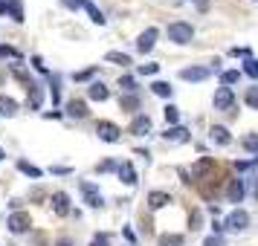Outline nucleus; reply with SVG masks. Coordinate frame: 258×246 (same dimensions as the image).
<instances>
[{
  "mask_svg": "<svg viewBox=\"0 0 258 246\" xmlns=\"http://www.w3.org/2000/svg\"><path fill=\"white\" fill-rule=\"evenodd\" d=\"M168 38H171L174 44H188V41L195 38V29H191V24H186V21H174V24H168Z\"/></svg>",
  "mask_w": 258,
  "mask_h": 246,
  "instance_id": "obj_1",
  "label": "nucleus"
},
{
  "mask_svg": "<svg viewBox=\"0 0 258 246\" xmlns=\"http://www.w3.org/2000/svg\"><path fill=\"white\" fill-rule=\"evenodd\" d=\"M6 226H9V232L24 234V232H29V229H32V217H29V211H15V214H9Z\"/></svg>",
  "mask_w": 258,
  "mask_h": 246,
  "instance_id": "obj_2",
  "label": "nucleus"
},
{
  "mask_svg": "<svg viewBox=\"0 0 258 246\" xmlns=\"http://www.w3.org/2000/svg\"><path fill=\"white\" fill-rule=\"evenodd\" d=\"M209 171H215V159H212V156H203V159H198V162L191 165V174H188V180H191V183H203Z\"/></svg>",
  "mask_w": 258,
  "mask_h": 246,
  "instance_id": "obj_3",
  "label": "nucleus"
},
{
  "mask_svg": "<svg viewBox=\"0 0 258 246\" xmlns=\"http://www.w3.org/2000/svg\"><path fill=\"white\" fill-rule=\"evenodd\" d=\"M232 105H235L232 87H218L215 90V110H232Z\"/></svg>",
  "mask_w": 258,
  "mask_h": 246,
  "instance_id": "obj_4",
  "label": "nucleus"
},
{
  "mask_svg": "<svg viewBox=\"0 0 258 246\" xmlns=\"http://www.w3.org/2000/svg\"><path fill=\"white\" fill-rule=\"evenodd\" d=\"M96 133H99V139H105V142H119V136H122V130L113 122H99L96 125Z\"/></svg>",
  "mask_w": 258,
  "mask_h": 246,
  "instance_id": "obj_5",
  "label": "nucleus"
},
{
  "mask_svg": "<svg viewBox=\"0 0 258 246\" xmlns=\"http://www.w3.org/2000/svg\"><path fill=\"white\" fill-rule=\"evenodd\" d=\"M49 203H52V211H55L58 217H67V214H70V194H64V191H55Z\"/></svg>",
  "mask_w": 258,
  "mask_h": 246,
  "instance_id": "obj_6",
  "label": "nucleus"
},
{
  "mask_svg": "<svg viewBox=\"0 0 258 246\" xmlns=\"http://www.w3.org/2000/svg\"><path fill=\"white\" fill-rule=\"evenodd\" d=\"M249 226V214H246L244 209H235L229 217H226V229H235V232H241V229H246Z\"/></svg>",
  "mask_w": 258,
  "mask_h": 246,
  "instance_id": "obj_7",
  "label": "nucleus"
},
{
  "mask_svg": "<svg viewBox=\"0 0 258 246\" xmlns=\"http://www.w3.org/2000/svg\"><path fill=\"white\" fill-rule=\"evenodd\" d=\"M209 67H186V70H180V78L183 81H203V78H209Z\"/></svg>",
  "mask_w": 258,
  "mask_h": 246,
  "instance_id": "obj_8",
  "label": "nucleus"
},
{
  "mask_svg": "<svg viewBox=\"0 0 258 246\" xmlns=\"http://www.w3.org/2000/svg\"><path fill=\"white\" fill-rule=\"evenodd\" d=\"M82 194H84V200H87L90 209H99V206H102V194H99V188H96L93 183H82Z\"/></svg>",
  "mask_w": 258,
  "mask_h": 246,
  "instance_id": "obj_9",
  "label": "nucleus"
},
{
  "mask_svg": "<svg viewBox=\"0 0 258 246\" xmlns=\"http://www.w3.org/2000/svg\"><path fill=\"white\" fill-rule=\"evenodd\" d=\"M154 41H157V29H145L140 35V41H137V49H140V52H151Z\"/></svg>",
  "mask_w": 258,
  "mask_h": 246,
  "instance_id": "obj_10",
  "label": "nucleus"
},
{
  "mask_svg": "<svg viewBox=\"0 0 258 246\" xmlns=\"http://www.w3.org/2000/svg\"><path fill=\"white\" fill-rule=\"evenodd\" d=\"M151 130V119L148 116H134V122H131V133L134 136H145Z\"/></svg>",
  "mask_w": 258,
  "mask_h": 246,
  "instance_id": "obj_11",
  "label": "nucleus"
},
{
  "mask_svg": "<svg viewBox=\"0 0 258 246\" xmlns=\"http://www.w3.org/2000/svg\"><path fill=\"white\" fill-rule=\"evenodd\" d=\"M12 12L15 21H24V6H21V0H0V12Z\"/></svg>",
  "mask_w": 258,
  "mask_h": 246,
  "instance_id": "obj_12",
  "label": "nucleus"
},
{
  "mask_svg": "<svg viewBox=\"0 0 258 246\" xmlns=\"http://www.w3.org/2000/svg\"><path fill=\"white\" fill-rule=\"evenodd\" d=\"M168 203H171V194H165V191H151V194H148V206H151V209H163Z\"/></svg>",
  "mask_w": 258,
  "mask_h": 246,
  "instance_id": "obj_13",
  "label": "nucleus"
},
{
  "mask_svg": "<svg viewBox=\"0 0 258 246\" xmlns=\"http://www.w3.org/2000/svg\"><path fill=\"white\" fill-rule=\"evenodd\" d=\"M212 142H218V145H229L232 142V136H229V130L223 128V125H212Z\"/></svg>",
  "mask_w": 258,
  "mask_h": 246,
  "instance_id": "obj_14",
  "label": "nucleus"
},
{
  "mask_svg": "<svg viewBox=\"0 0 258 246\" xmlns=\"http://www.w3.org/2000/svg\"><path fill=\"white\" fill-rule=\"evenodd\" d=\"M226 194H229V203H241V197H244V183L241 180H229Z\"/></svg>",
  "mask_w": 258,
  "mask_h": 246,
  "instance_id": "obj_15",
  "label": "nucleus"
},
{
  "mask_svg": "<svg viewBox=\"0 0 258 246\" xmlns=\"http://www.w3.org/2000/svg\"><path fill=\"white\" fill-rule=\"evenodd\" d=\"M163 136H165V142H186V139H188V130L180 128V125H174V128L165 130Z\"/></svg>",
  "mask_w": 258,
  "mask_h": 246,
  "instance_id": "obj_16",
  "label": "nucleus"
},
{
  "mask_svg": "<svg viewBox=\"0 0 258 246\" xmlns=\"http://www.w3.org/2000/svg\"><path fill=\"white\" fill-rule=\"evenodd\" d=\"M67 113L76 119H84L87 116V105H84L82 99H73V102H67Z\"/></svg>",
  "mask_w": 258,
  "mask_h": 246,
  "instance_id": "obj_17",
  "label": "nucleus"
},
{
  "mask_svg": "<svg viewBox=\"0 0 258 246\" xmlns=\"http://www.w3.org/2000/svg\"><path fill=\"white\" fill-rule=\"evenodd\" d=\"M119 177H122V183L137 186V171H134V165H131V162H122V165H119Z\"/></svg>",
  "mask_w": 258,
  "mask_h": 246,
  "instance_id": "obj_18",
  "label": "nucleus"
},
{
  "mask_svg": "<svg viewBox=\"0 0 258 246\" xmlns=\"http://www.w3.org/2000/svg\"><path fill=\"white\" fill-rule=\"evenodd\" d=\"M18 113V102L9 96H0V116H15Z\"/></svg>",
  "mask_w": 258,
  "mask_h": 246,
  "instance_id": "obj_19",
  "label": "nucleus"
},
{
  "mask_svg": "<svg viewBox=\"0 0 258 246\" xmlns=\"http://www.w3.org/2000/svg\"><path fill=\"white\" fill-rule=\"evenodd\" d=\"M87 93H90V99H93V102H105L107 96H110V93H107V87H105V84H99V81L90 84V90H87Z\"/></svg>",
  "mask_w": 258,
  "mask_h": 246,
  "instance_id": "obj_20",
  "label": "nucleus"
},
{
  "mask_svg": "<svg viewBox=\"0 0 258 246\" xmlns=\"http://www.w3.org/2000/svg\"><path fill=\"white\" fill-rule=\"evenodd\" d=\"M151 90H154V96H163V99H168V96H171V84L154 81V84H151Z\"/></svg>",
  "mask_w": 258,
  "mask_h": 246,
  "instance_id": "obj_21",
  "label": "nucleus"
},
{
  "mask_svg": "<svg viewBox=\"0 0 258 246\" xmlns=\"http://www.w3.org/2000/svg\"><path fill=\"white\" fill-rule=\"evenodd\" d=\"M160 246H183V234H163Z\"/></svg>",
  "mask_w": 258,
  "mask_h": 246,
  "instance_id": "obj_22",
  "label": "nucleus"
},
{
  "mask_svg": "<svg viewBox=\"0 0 258 246\" xmlns=\"http://www.w3.org/2000/svg\"><path fill=\"white\" fill-rule=\"evenodd\" d=\"M84 6H87V12H90V18H93V24H99V26L105 24V15L99 12V9H96V6L90 3V0H84Z\"/></svg>",
  "mask_w": 258,
  "mask_h": 246,
  "instance_id": "obj_23",
  "label": "nucleus"
},
{
  "mask_svg": "<svg viewBox=\"0 0 258 246\" xmlns=\"http://www.w3.org/2000/svg\"><path fill=\"white\" fill-rule=\"evenodd\" d=\"M163 113H165V122H168V125H177V122H180V110H177L174 105H168Z\"/></svg>",
  "mask_w": 258,
  "mask_h": 246,
  "instance_id": "obj_24",
  "label": "nucleus"
},
{
  "mask_svg": "<svg viewBox=\"0 0 258 246\" xmlns=\"http://www.w3.org/2000/svg\"><path fill=\"white\" fill-rule=\"evenodd\" d=\"M18 168H21V171H24V174H29V177H41V168H35V165H29L26 162V159H21V162H18Z\"/></svg>",
  "mask_w": 258,
  "mask_h": 246,
  "instance_id": "obj_25",
  "label": "nucleus"
},
{
  "mask_svg": "<svg viewBox=\"0 0 258 246\" xmlns=\"http://www.w3.org/2000/svg\"><path fill=\"white\" fill-rule=\"evenodd\" d=\"M105 58H107V61H113V64H122V67H125V64H131V58L125 55V52H107Z\"/></svg>",
  "mask_w": 258,
  "mask_h": 246,
  "instance_id": "obj_26",
  "label": "nucleus"
},
{
  "mask_svg": "<svg viewBox=\"0 0 258 246\" xmlns=\"http://www.w3.org/2000/svg\"><path fill=\"white\" fill-rule=\"evenodd\" d=\"M238 78H241V72H238V70H226V72H223V75H221L223 87H229V84H235V81H238Z\"/></svg>",
  "mask_w": 258,
  "mask_h": 246,
  "instance_id": "obj_27",
  "label": "nucleus"
},
{
  "mask_svg": "<svg viewBox=\"0 0 258 246\" xmlns=\"http://www.w3.org/2000/svg\"><path fill=\"white\" fill-rule=\"evenodd\" d=\"M241 145H244L246 151H258V133H249V136H244V139H241Z\"/></svg>",
  "mask_w": 258,
  "mask_h": 246,
  "instance_id": "obj_28",
  "label": "nucleus"
},
{
  "mask_svg": "<svg viewBox=\"0 0 258 246\" xmlns=\"http://www.w3.org/2000/svg\"><path fill=\"white\" fill-rule=\"evenodd\" d=\"M119 105H122V110H137V107H140V99H137V96H125Z\"/></svg>",
  "mask_w": 258,
  "mask_h": 246,
  "instance_id": "obj_29",
  "label": "nucleus"
},
{
  "mask_svg": "<svg viewBox=\"0 0 258 246\" xmlns=\"http://www.w3.org/2000/svg\"><path fill=\"white\" fill-rule=\"evenodd\" d=\"M244 72L249 75V78H258V61L246 58V64H244Z\"/></svg>",
  "mask_w": 258,
  "mask_h": 246,
  "instance_id": "obj_30",
  "label": "nucleus"
},
{
  "mask_svg": "<svg viewBox=\"0 0 258 246\" xmlns=\"http://www.w3.org/2000/svg\"><path fill=\"white\" fill-rule=\"evenodd\" d=\"M246 105L258 110V87H249V90H246Z\"/></svg>",
  "mask_w": 258,
  "mask_h": 246,
  "instance_id": "obj_31",
  "label": "nucleus"
},
{
  "mask_svg": "<svg viewBox=\"0 0 258 246\" xmlns=\"http://www.w3.org/2000/svg\"><path fill=\"white\" fill-rule=\"evenodd\" d=\"M0 58H15V61H21V52L12 47H0Z\"/></svg>",
  "mask_w": 258,
  "mask_h": 246,
  "instance_id": "obj_32",
  "label": "nucleus"
},
{
  "mask_svg": "<svg viewBox=\"0 0 258 246\" xmlns=\"http://www.w3.org/2000/svg\"><path fill=\"white\" fill-rule=\"evenodd\" d=\"M26 105L32 107V110H35V107L41 105V87H38V84H35V87H32V99H29V102H26Z\"/></svg>",
  "mask_w": 258,
  "mask_h": 246,
  "instance_id": "obj_33",
  "label": "nucleus"
},
{
  "mask_svg": "<svg viewBox=\"0 0 258 246\" xmlns=\"http://www.w3.org/2000/svg\"><path fill=\"white\" fill-rule=\"evenodd\" d=\"M157 70H160V64H142V67H140L142 75H154Z\"/></svg>",
  "mask_w": 258,
  "mask_h": 246,
  "instance_id": "obj_34",
  "label": "nucleus"
},
{
  "mask_svg": "<svg viewBox=\"0 0 258 246\" xmlns=\"http://www.w3.org/2000/svg\"><path fill=\"white\" fill-rule=\"evenodd\" d=\"M203 246H223V237L221 234H212V237H206V243Z\"/></svg>",
  "mask_w": 258,
  "mask_h": 246,
  "instance_id": "obj_35",
  "label": "nucleus"
},
{
  "mask_svg": "<svg viewBox=\"0 0 258 246\" xmlns=\"http://www.w3.org/2000/svg\"><path fill=\"white\" fill-rule=\"evenodd\" d=\"M93 67H90V70H84V72H76V81H87V78H90V75H93Z\"/></svg>",
  "mask_w": 258,
  "mask_h": 246,
  "instance_id": "obj_36",
  "label": "nucleus"
},
{
  "mask_svg": "<svg viewBox=\"0 0 258 246\" xmlns=\"http://www.w3.org/2000/svg\"><path fill=\"white\" fill-rule=\"evenodd\" d=\"M90 246H107V237L105 234H96L93 240H90Z\"/></svg>",
  "mask_w": 258,
  "mask_h": 246,
  "instance_id": "obj_37",
  "label": "nucleus"
},
{
  "mask_svg": "<svg viewBox=\"0 0 258 246\" xmlns=\"http://www.w3.org/2000/svg\"><path fill=\"white\" fill-rule=\"evenodd\" d=\"M119 84H122L125 90H134V78H131V75H125V78H119Z\"/></svg>",
  "mask_w": 258,
  "mask_h": 246,
  "instance_id": "obj_38",
  "label": "nucleus"
},
{
  "mask_svg": "<svg viewBox=\"0 0 258 246\" xmlns=\"http://www.w3.org/2000/svg\"><path fill=\"white\" fill-rule=\"evenodd\" d=\"M32 64H35V70H41V72H47V64H44V61L38 58V55H35V58H32Z\"/></svg>",
  "mask_w": 258,
  "mask_h": 246,
  "instance_id": "obj_39",
  "label": "nucleus"
},
{
  "mask_svg": "<svg viewBox=\"0 0 258 246\" xmlns=\"http://www.w3.org/2000/svg\"><path fill=\"white\" fill-rule=\"evenodd\" d=\"M55 246H73V243H70V240H58Z\"/></svg>",
  "mask_w": 258,
  "mask_h": 246,
  "instance_id": "obj_40",
  "label": "nucleus"
},
{
  "mask_svg": "<svg viewBox=\"0 0 258 246\" xmlns=\"http://www.w3.org/2000/svg\"><path fill=\"white\" fill-rule=\"evenodd\" d=\"M252 191H255V197H258V177H255V186H252Z\"/></svg>",
  "mask_w": 258,
  "mask_h": 246,
  "instance_id": "obj_41",
  "label": "nucleus"
},
{
  "mask_svg": "<svg viewBox=\"0 0 258 246\" xmlns=\"http://www.w3.org/2000/svg\"><path fill=\"white\" fill-rule=\"evenodd\" d=\"M0 159H3V148H0Z\"/></svg>",
  "mask_w": 258,
  "mask_h": 246,
  "instance_id": "obj_42",
  "label": "nucleus"
}]
</instances>
